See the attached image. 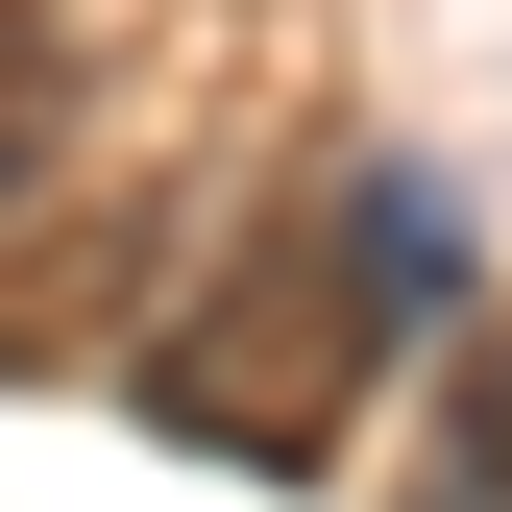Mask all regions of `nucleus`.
Wrapping results in <instances>:
<instances>
[{
	"mask_svg": "<svg viewBox=\"0 0 512 512\" xmlns=\"http://www.w3.org/2000/svg\"><path fill=\"white\" fill-rule=\"evenodd\" d=\"M366 366H391V342H366L342 244H317V220H269V244H244V269H220V293H196V317L147 342V415L196 439V464H317Z\"/></svg>",
	"mask_w": 512,
	"mask_h": 512,
	"instance_id": "obj_1",
	"label": "nucleus"
},
{
	"mask_svg": "<svg viewBox=\"0 0 512 512\" xmlns=\"http://www.w3.org/2000/svg\"><path fill=\"white\" fill-rule=\"evenodd\" d=\"M317 244H342L366 342H415V317L464 293V196H439V171H342V196H317Z\"/></svg>",
	"mask_w": 512,
	"mask_h": 512,
	"instance_id": "obj_2",
	"label": "nucleus"
},
{
	"mask_svg": "<svg viewBox=\"0 0 512 512\" xmlns=\"http://www.w3.org/2000/svg\"><path fill=\"white\" fill-rule=\"evenodd\" d=\"M49 147H74V25L0 0V196H49Z\"/></svg>",
	"mask_w": 512,
	"mask_h": 512,
	"instance_id": "obj_3",
	"label": "nucleus"
},
{
	"mask_svg": "<svg viewBox=\"0 0 512 512\" xmlns=\"http://www.w3.org/2000/svg\"><path fill=\"white\" fill-rule=\"evenodd\" d=\"M415 512H512V342H464V391H439V464Z\"/></svg>",
	"mask_w": 512,
	"mask_h": 512,
	"instance_id": "obj_4",
	"label": "nucleus"
},
{
	"mask_svg": "<svg viewBox=\"0 0 512 512\" xmlns=\"http://www.w3.org/2000/svg\"><path fill=\"white\" fill-rule=\"evenodd\" d=\"M122 293V220H74V244H49V269H0V366H49V342H74V317Z\"/></svg>",
	"mask_w": 512,
	"mask_h": 512,
	"instance_id": "obj_5",
	"label": "nucleus"
}]
</instances>
